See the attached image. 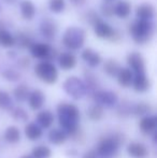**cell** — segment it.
Here are the masks:
<instances>
[{"mask_svg": "<svg viewBox=\"0 0 157 158\" xmlns=\"http://www.w3.org/2000/svg\"><path fill=\"white\" fill-rule=\"evenodd\" d=\"M57 31H58V27L53 19H51L50 17L42 19L41 24H40V32L42 33V35L45 39L50 40V41L55 39Z\"/></svg>", "mask_w": 157, "mask_h": 158, "instance_id": "obj_10", "label": "cell"}, {"mask_svg": "<svg viewBox=\"0 0 157 158\" xmlns=\"http://www.w3.org/2000/svg\"><path fill=\"white\" fill-rule=\"evenodd\" d=\"M93 26H94L95 35H96L98 38H100V39H110L111 40L114 35V31H115V30H114L107 22L102 21L101 19H99V21H97Z\"/></svg>", "mask_w": 157, "mask_h": 158, "instance_id": "obj_12", "label": "cell"}, {"mask_svg": "<svg viewBox=\"0 0 157 158\" xmlns=\"http://www.w3.org/2000/svg\"><path fill=\"white\" fill-rule=\"evenodd\" d=\"M3 28H4V27H3V24H2L1 22H0V30L3 29Z\"/></svg>", "mask_w": 157, "mask_h": 158, "instance_id": "obj_46", "label": "cell"}, {"mask_svg": "<svg viewBox=\"0 0 157 158\" xmlns=\"http://www.w3.org/2000/svg\"><path fill=\"white\" fill-rule=\"evenodd\" d=\"M157 116L156 115H145L139 122V128L145 135H153L156 131Z\"/></svg>", "mask_w": 157, "mask_h": 158, "instance_id": "obj_14", "label": "cell"}, {"mask_svg": "<svg viewBox=\"0 0 157 158\" xmlns=\"http://www.w3.org/2000/svg\"><path fill=\"white\" fill-rule=\"evenodd\" d=\"M65 93L74 100H80L87 94V88L84 83L78 77H69L66 79L63 84Z\"/></svg>", "mask_w": 157, "mask_h": 158, "instance_id": "obj_6", "label": "cell"}, {"mask_svg": "<svg viewBox=\"0 0 157 158\" xmlns=\"http://www.w3.org/2000/svg\"><path fill=\"white\" fill-rule=\"evenodd\" d=\"M36 75L45 84H55L58 80V70L51 61L43 60L35 66Z\"/></svg>", "mask_w": 157, "mask_h": 158, "instance_id": "obj_5", "label": "cell"}, {"mask_svg": "<svg viewBox=\"0 0 157 158\" xmlns=\"http://www.w3.org/2000/svg\"><path fill=\"white\" fill-rule=\"evenodd\" d=\"M0 12H1V6H0Z\"/></svg>", "mask_w": 157, "mask_h": 158, "instance_id": "obj_48", "label": "cell"}, {"mask_svg": "<svg viewBox=\"0 0 157 158\" xmlns=\"http://www.w3.org/2000/svg\"><path fill=\"white\" fill-rule=\"evenodd\" d=\"M93 98L95 102L100 104L103 108H112L118 102V96L112 90H101L97 89L93 93Z\"/></svg>", "mask_w": 157, "mask_h": 158, "instance_id": "obj_7", "label": "cell"}, {"mask_svg": "<svg viewBox=\"0 0 157 158\" xmlns=\"http://www.w3.org/2000/svg\"><path fill=\"white\" fill-rule=\"evenodd\" d=\"M29 87L26 84H19L13 90V97L15 98V100L19 102H24L28 99L29 96Z\"/></svg>", "mask_w": 157, "mask_h": 158, "instance_id": "obj_29", "label": "cell"}, {"mask_svg": "<svg viewBox=\"0 0 157 158\" xmlns=\"http://www.w3.org/2000/svg\"><path fill=\"white\" fill-rule=\"evenodd\" d=\"M31 156L34 158H51L52 156V150L48 145H36L31 151Z\"/></svg>", "mask_w": 157, "mask_h": 158, "instance_id": "obj_31", "label": "cell"}, {"mask_svg": "<svg viewBox=\"0 0 157 158\" xmlns=\"http://www.w3.org/2000/svg\"><path fill=\"white\" fill-rule=\"evenodd\" d=\"M19 158H34V157H32L31 156V154H25V155H23V156H21V157H19Z\"/></svg>", "mask_w": 157, "mask_h": 158, "instance_id": "obj_45", "label": "cell"}, {"mask_svg": "<svg viewBox=\"0 0 157 158\" xmlns=\"http://www.w3.org/2000/svg\"><path fill=\"white\" fill-rule=\"evenodd\" d=\"M57 116L58 123L61 129L67 132L69 137H73L80 129V110L73 103L68 102H60L57 106Z\"/></svg>", "mask_w": 157, "mask_h": 158, "instance_id": "obj_1", "label": "cell"}, {"mask_svg": "<svg viewBox=\"0 0 157 158\" xmlns=\"http://www.w3.org/2000/svg\"><path fill=\"white\" fill-rule=\"evenodd\" d=\"M48 6L50 10L53 13H61L66 8V1L65 0H50L48 1Z\"/></svg>", "mask_w": 157, "mask_h": 158, "instance_id": "obj_36", "label": "cell"}, {"mask_svg": "<svg viewBox=\"0 0 157 158\" xmlns=\"http://www.w3.org/2000/svg\"><path fill=\"white\" fill-rule=\"evenodd\" d=\"M86 39V32L84 29L76 26H71L66 29L63 35V44L71 51H78L83 48Z\"/></svg>", "mask_w": 157, "mask_h": 158, "instance_id": "obj_4", "label": "cell"}, {"mask_svg": "<svg viewBox=\"0 0 157 158\" xmlns=\"http://www.w3.org/2000/svg\"><path fill=\"white\" fill-rule=\"evenodd\" d=\"M11 114H12V117L15 121H19V122H27L28 117H29V115L26 112L25 109L21 108V106L12 109L11 110Z\"/></svg>", "mask_w": 157, "mask_h": 158, "instance_id": "obj_35", "label": "cell"}, {"mask_svg": "<svg viewBox=\"0 0 157 158\" xmlns=\"http://www.w3.org/2000/svg\"><path fill=\"white\" fill-rule=\"evenodd\" d=\"M101 13L105 17H112L114 15V6L110 3V1H105V3L101 4Z\"/></svg>", "mask_w": 157, "mask_h": 158, "instance_id": "obj_38", "label": "cell"}, {"mask_svg": "<svg viewBox=\"0 0 157 158\" xmlns=\"http://www.w3.org/2000/svg\"><path fill=\"white\" fill-rule=\"evenodd\" d=\"M99 19H100V17L98 16V14H97L95 11H89V12L87 13V22L89 24H92V25H94Z\"/></svg>", "mask_w": 157, "mask_h": 158, "instance_id": "obj_39", "label": "cell"}, {"mask_svg": "<svg viewBox=\"0 0 157 158\" xmlns=\"http://www.w3.org/2000/svg\"><path fill=\"white\" fill-rule=\"evenodd\" d=\"M127 64L129 69L134 73H145V60L138 52H132L127 56Z\"/></svg>", "mask_w": 157, "mask_h": 158, "instance_id": "obj_9", "label": "cell"}, {"mask_svg": "<svg viewBox=\"0 0 157 158\" xmlns=\"http://www.w3.org/2000/svg\"><path fill=\"white\" fill-rule=\"evenodd\" d=\"M121 64H118V60L113 58H109L105 61V64H103V71L107 75H109L110 77H114L118 75L119 69H121Z\"/></svg>", "mask_w": 157, "mask_h": 158, "instance_id": "obj_26", "label": "cell"}, {"mask_svg": "<svg viewBox=\"0 0 157 158\" xmlns=\"http://www.w3.org/2000/svg\"><path fill=\"white\" fill-rule=\"evenodd\" d=\"M55 116L50 110H42L36 115V123L42 129H48L54 124Z\"/></svg>", "mask_w": 157, "mask_h": 158, "instance_id": "obj_17", "label": "cell"}, {"mask_svg": "<svg viewBox=\"0 0 157 158\" xmlns=\"http://www.w3.org/2000/svg\"><path fill=\"white\" fill-rule=\"evenodd\" d=\"M126 151L131 158H147L149 156V148L141 142H130L126 148Z\"/></svg>", "mask_w": 157, "mask_h": 158, "instance_id": "obj_11", "label": "cell"}, {"mask_svg": "<svg viewBox=\"0 0 157 158\" xmlns=\"http://www.w3.org/2000/svg\"><path fill=\"white\" fill-rule=\"evenodd\" d=\"M1 75L4 80H6V81H9V82H17L21 79V73L13 68L4 69L1 72Z\"/></svg>", "mask_w": 157, "mask_h": 158, "instance_id": "obj_33", "label": "cell"}, {"mask_svg": "<svg viewBox=\"0 0 157 158\" xmlns=\"http://www.w3.org/2000/svg\"><path fill=\"white\" fill-rule=\"evenodd\" d=\"M25 137L30 141H37L43 135V129L40 127L36 122H30L25 126L24 129Z\"/></svg>", "mask_w": 157, "mask_h": 158, "instance_id": "obj_19", "label": "cell"}, {"mask_svg": "<svg viewBox=\"0 0 157 158\" xmlns=\"http://www.w3.org/2000/svg\"><path fill=\"white\" fill-rule=\"evenodd\" d=\"M27 101L28 106L31 110H40V109H42L44 102H45V95L43 94L41 89H35L29 93Z\"/></svg>", "mask_w": 157, "mask_h": 158, "instance_id": "obj_15", "label": "cell"}, {"mask_svg": "<svg viewBox=\"0 0 157 158\" xmlns=\"http://www.w3.org/2000/svg\"><path fill=\"white\" fill-rule=\"evenodd\" d=\"M15 45V38L6 28L0 30V46L6 48H13Z\"/></svg>", "mask_w": 157, "mask_h": 158, "instance_id": "obj_28", "label": "cell"}, {"mask_svg": "<svg viewBox=\"0 0 157 158\" xmlns=\"http://www.w3.org/2000/svg\"><path fill=\"white\" fill-rule=\"evenodd\" d=\"M30 53L32 57L38 59H43V60L51 61L53 58V51L48 44L43 43V42H38V43H32L30 46Z\"/></svg>", "mask_w": 157, "mask_h": 158, "instance_id": "obj_8", "label": "cell"}, {"mask_svg": "<svg viewBox=\"0 0 157 158\" xmlns=\"http://www.w3.org/2000/svg\"><path fill=\"white\" fill-rule=\"evenodd\" d=\"M131 85L137 93H145L151 87V81L145 73H134Z\"/></svg>", "mask_w": 157, "mask_h": 158, "instance_id": "obj_13", "label": "cell"}, {"mask_svg": "<svg viewBox=\"0 0 157 158\" xmlns=\"http://www.w3.org/2000/svg\"><path fill=\"white\" fill-rule=\"evenodd\" d=\"M155 25L152 21L137 19L129 26V33L132 40L138 44H145L153 38Z\"/></svg>", "mask_w": 157, "mask_h": 158, "instance_id": "obj_3", "label": "cell"}, {"mask_svg": "<svg viewBox=\"0 0 157 158\" xmlns=\"http://www.w3.org/2000/svg\"><path fill=\"white\" fill-rule=\"evenodd\" d=\"M14 38H15V44H17V45L22 48H30V46L32 45V43H34V42L31 41V39H30L27 35H25V33H23V32H19V35Z\"/></svg>", "mask_w": 157, "mask_h": 158, "instance_id": "obj_34", "label": "cell"}, {"mask_svg": "<svg viewBox=\"0 0 157 158\" xmlns=\"http://www.w3.org/2000/svg\"><path fill=\"white\" fill-rule=\"evenodd\" d=\"M152 110V106L147 102H139L137 104H134L131 108V114L134 116L143 117L145 115H149Z\"/></svg>", "mask_w": 157, "mask_h": 158, "instance_id": "obj_30", "label": "cell"}, {"mask_svg": "<svg viewBox=\"0 0 157 158\" xmlns=\"http://www.w3.org/2000/svg\"><path fill=\"white\" fill-rule=\"evenodd\" d=\"M21 130L16 126H9L3 132V140L9 144H16L21 141Z\"/></svg>", "mask_w": 157, "mask_h": 158, "instance_id": "obj_23", "label": "cell"}, {"mask_svg": "<svg viewBox=\"0 0 157 158\" xmlns=\"http://www.w3.org/2000/svg\"><path fill=\"white\" fill-rule=\"evenodd\" d=\"M82 59L85 61L92 68H96L102 61V58L99 55V53H97L96 51H94L93 48H85L81 54Z\"/></svg>", "mask_w": 157, "mask_h": 158, "instance_id": "obj_18", "label": "cell"}, {"mask_svg": "<svg viewBox=\"0 0 157 158\" xmlns=\"http://www.w3.org/2000/svg\"><path fill=\"white\" fill-rule=\"evenodd\" d=\"M21 14L27 21H31L36 15V6L30 0H23L19 4Z\"/></svg>", "mask_w": 157, "mask_h": 158, "instance_id": "obj_24", "label": "cell"}, {"mask_svg": "<svg viewBox=\"0 0 157 158\" xmlns=\"http://www.w3.org/2000/svg\"><path fill=\"white\" fill-rule=\"evenodd\" d=\"M58 64L63 70H71L76 66V57L71 52H64L58 56Z\"/></svg>", "mask_w": 157, "mask_h": 158, "instance_id": "obj_20", "label": "cell"}, {"mask_svg": "<svg viewBox=\"0 0 157 158\" xmlns=\"http://www.w3.org/2000/svg\"><path fill=\"white\" fill-rule=\"evenodd\" d=\"M19 67H21V68L26 69V68H28V67H29L30 61H29V59H28L27 57H22V58H19Z\"/></svg>", "mask_w": 157, "mask_h": 158, "instance_id": "obj_40", "label": "cell"}, {"mask_svg": "<svg viewBox=\"0 0 157 158\" xmlns=\"http://www.w3.org/2000/svg\"><path fill=\"white\" fill-rule=\"evenodd\" d=\"M103 115H105V108L101 106L100 104L95 103L87 110V116L90 121L93 122H98L102 119Z\"/></svg>", "mask_w": 157, "mask_h": 158, "instance_id": "obj_27", "label": "cell"}, {"mask_svg": "<svg viewBox=\"0 0 157 158\" xmlns=\"http://www.w3.org/2000/svg\"><path fill=\"white\" fill-rule=\"evenodd\" d=\"M131 12V4L126 0L118 1L114 6V15H116L119 19H127Z\"/></svg>", "mask_w": 157, "mask_h": 158, "instance_id": "obj_25", "label": "cell"}, {"mask_svg": "<svg viewBox=\"0 0 157 158\" xmlns=\"http://www.w3.org/2000/svg\"><path fill=\"white\" fill-rule=\"evenodd\" d=\"M1 1L4 2V3H6V4H14L17 0H1Z\"/></svg>", "mask_w": 157, "mask_h": 158, "instance_id": "obj_44", "label": "cell"}, {"mask_svg": "<svg viewBox=\"0 0 157 158\" xmlns=\"http://www.w3.org/2000/svg\"><path fill=\"white\" fill-rule=\"evenodd\" d=\"M131 108L132 104H130L129 102H124L118 108V114L122 117H127L131 114Z\"/></svg>", "mask_w": 157, "mask_h": 158, "instance_id": "obj_37", "label": "cell"}, {"mask_svg": "<svg viewBox=\"0 0 157 158\" xmlns=\"http://www.w3.org/2000/svg\"><path fill=\"white\" fill-rule=\"evenodd\" d=\"M68 138H69V135H68L67 132L61 128L52 129L48 135V142L52 143L53 145H56V146L63 145V144L68 140Z\"/></svg>", "mask_w": 157, "mask_h": 158, "instance_id": "obj_16", "label": "cell"}, {"mask_svg": "<svg viewBox=\"0 0 157 158\" xmlns=\"http://www.w3.org/2000/svg\"><path fill=\"white\" fill-rule=\"evenodd\" d=\"M125 141L124 133H113L111 135L102 137L99 140L96 148V154L98 158H116L119 148Z\"/></svg>", "mask_w": 157, "mask_h": 158, "instance_id": "obj_2", "label": "cell"}, {"mask_svg": "<svg viewBox=\"0 0 157 158\" xmlns=\"http://www.w3.org/2000/svg\"><path fill=\"white\" fill-rule=\"evenodd\" d=\"M136 16L138 19H147V21H152L155 16V8L151 3H142L137 8Z\"/></svg>", "mask_w": 157, "mask_h": 158, "instance_id": "obj_21", "label": "cell"}, {"mask_svg": "<svg viewBox=\"0 0 157 158\" xmlns=\"http://www.w3.org/2000/svg\"><path fill=\"white\" fill-rule=\"evenodd\" d=\"M105 1H112V0H105Z\"/></svg>", "mask_w": 157, "mask_h": 158, "instance_id": "obj_47", "label": "cell"}, {"mask_svg": "<svg viewBox=\"0 0 157 158\" xmlns=\"http://www.w3.org/2000/svg\"><path fill=\"white\" fill-rule=\"evenodd\" d=\"M81 158H98L97 157V154H96V151L95 150H89L87 152H85L83 155H82Z\"/></svg>", "mask_w": 157, "mask_h": 158, "instance_id": "obj_41", "label": "cell"}, {"mask_svg": "<svg viewBox=\"0 0 157 158\" xmlns=\"http://www.w3.org/2000/svg\"><path fill=\"white\" fill-rule=\"evenodd\" d=\"M119 86L124 88H128L131 86L132 79H134V72L129 68H121L116 75Z\"/></svg>", "mask_w": 157, "mask_h": 158, "instance_id": "obj_22", "label": "cell"}, {"mask_svg": "<svg viewBox=\"0 0 157 158\" xmlns=\"http://www.w3.org/2000/svg\"><path fill=\"white\" fill-rule=\"evenodd\" d=\"M13 101L9 93L4 90H0V109L1 110H12Z\"/></svg>", "mask_w": 157, "mask_h": 158, "instance_id": "obj_32", "label": "cell"}, {"mask_svg": "<svg viewBox=\"0 0 157 158\" xmlns=\"http://www.w3.org/2000/svg\"><path fill=\"white\" fill-rule=\"evenodd\" d=\"M66 155H67L68 157H70V158H76V157L79 156V153H78V151H76V150H69V151H67V152H66Z\"/></svg>", "mask_w": 157, "mask_h": 158, "instance_id": "obj_42", "label": "cell"}, {"mask_svg": "<svg viewBox=\"0 0 157 158\" xmlns=\"http://www.w3.org/2000/svg\"><path fill=\"white\" fill-rule=\"evenodd\" d=\"M70 1H71V3L73 4V6H83V4L85 3L86 0H70Z\"/></svg>", "mask_w": 157, "mask_h": 158, "instance_id": "obj_43", "label": "cell"}]
</instances>
